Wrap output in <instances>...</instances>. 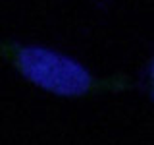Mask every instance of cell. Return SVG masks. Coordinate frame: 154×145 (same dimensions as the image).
Segmentation results:
<instances>
[{"label": "cell", "instance_id": "1", "mask_svg": "<svg viewBox=\"0 0 154 145\" xmlns=\"http://www.w3.org/2000/svg\"><path fill=\"white\" fill-rule=\"evenodd\" d=\"M0 54L8 58L21 76L31 83L62 97H81L96 89H122L127 83L96 81L83 66L75 60L56 54L46 48L19 47L10 43H0Z\"/></svg>", "mask_w": 154, "mask_h": 145}, {"label": "cell", "instance_id": "2", "mask_svg": "<svg viewBox=\"0 0 154 145\" xmlns=\"http://www.w3.org/2000/svg\"><path fill=\"white\" fill-rule=\"evenodd\" d=\"M150 91H152V97H154V62H152V68H150Z\"/></svg>", "mask_w": 154, "mask_h": 145}]
</instances>
